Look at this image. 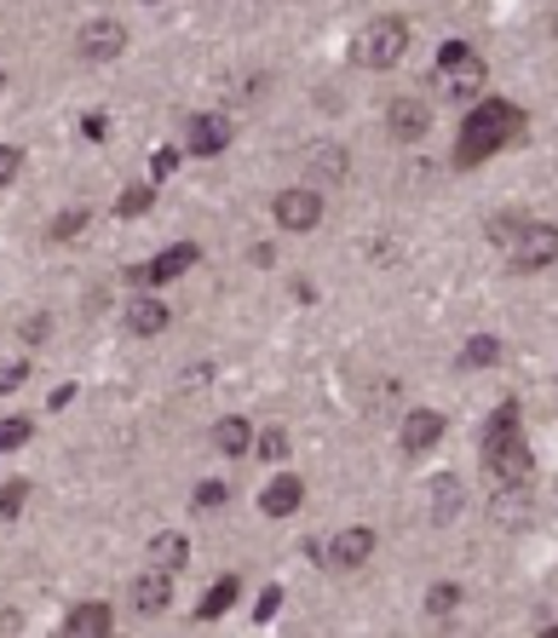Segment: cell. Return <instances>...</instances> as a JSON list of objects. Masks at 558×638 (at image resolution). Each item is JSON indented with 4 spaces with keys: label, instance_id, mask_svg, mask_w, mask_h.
<instances>
[{
    "label": "cell",
    "instance_id": "6da1fadb",
    "mask_svg": "<svg viewBox=\"0 0 558 638\" xmlns=\"http://www.w3.org/2000/svg\"><path fill=\"white\" fill-rule=\"evenodd\" d=\"M524 110L518 104H507V98H478L472 104V116L461 121V144H455V167H478V161H489L496 150H507V144H518L524 139Z\"/></svg>",
    "mask_w": 558,
    "mask_h": 638
},
{
    "label": "cell",
    "instance_id": "7a4b0ae2",
    "mask_svg": "<svg viewBox=\"0 0 558 638\" xmlns=\"http://www.w3.org/2000/svg\"><path fill=\"white\" fill-rule=\"evenodd\" d=\"M484 466H489V484H496V500L507 507L512 489L530 484V449H524V431H518V402H501L496 420L484 431Z\"/></svg>",
    "mask_w": 558,
    "mask_h": 638
},
{
    "label": "cell",
    "instance_id": "3957f363",
    "mask_svg": "<svg viewBox=\"0 0 558 638\" xmlns=\"http://www.w3.org/2000/svg\"><path fill=\"white\" fill-rule=\"evenodd\" d=\"M432 87H438V98H461V104H467V98L484 92V58L467 41H444Z\"/></svg>",
    "mask_w": 558,
    "mask_h": 638
},
{
    "label": "cell",
    "instance_id": "277c9868",
    "mask_svg": "<svg viewBox=\"0 0 558 638\" xmlns=\"http://www.w3.org/2000/svg\"><path fill=\"white\" fill-rule=\"evenodd\" d=\"M409 52V23L403 18H375L363 36L351 41V58L363 63V70H391Z\"/></svg>",
    "mask_w": 558,
    "mask_h": 638
},
{
    "label": "cell",
    "instance_id": "5b68a950",
    "mask_svg": "<svg viewBox=\"0 0 558 638\" xmlns=\"http://www.w3.org/2000/svg\"><path fill=\"white\" fill-rule=\"evenodd\" d=\"M507 242V265L512 271H547V265L558 259V225H541V219H524Z\"/></svg>",
    "mask_w": 558,
    "mask_h": 638
},
{
    "label": "cell",
    "instance_id": "8992f818",
    "mask_svg": "<svg viewBox=\"0 0 558 638\" xmlns=\"http://www.w3.org/2000/svg\"><path fill=\"white\" fill-rule=\"evenodd\" d=\"M76 47H81L87 63H110V58L127 52V23H121V18H92V23L81 29Z\"/></svg>",
    "mask_w": 558,
    "mask_h": 638
},
{
    "label": "cell",
    "instance_id": "52a82bcc",
    "mask_svg": "<svg viewBox=\"0 0 558 638\" xmlns=\"http://www.w3.org/2000/svg\"><path fill=\"white\" fill-rule=\"evenodd\" d=\"M190 265H196V242H179V248H168V253H156L150 265H133V271H127V282H133V288H156V282L185 277Z\"/></svg>",
    "mask_w": 558,
    "mask_h": 638
},
{
    "label": "cell",
    "instance_id": "ba28073f",
    "mask_svg": "<svg viewBox=\"0 0 558 638\" xmlns=\"http://www.w3.org/2000/svg\"><path fill=\"white\" fill-rule=\"evenodd\" d=\"M369 558H375V529H340L335 541L322 547L328 569H357V564H369Z\"/></svg>",
    "mask_w": 558,
    "mask_h": 638
},
{
    "label": "cell",
    "instance_id": "9c48e42d",
    "mask_svg": "<svg viewBox=\"0 0 558 638\" xmlns=\"http://www.w3.org/2000/svg\"><path fill=\"white\" fill-rule=\"evenodd\" d=\"M271 213H277L282 230H311V225L322 219V196H317V190H282Z\"/></svg>",
    "mask_w": 558,
    "mask_h": 638
},
{
    "label": "cell",
    "instance_id": "30bf717a",
    "mask_svg": "<svg viewBox=\"0 0 558 638\" xmlns=\"http://www.w3.org/2000/svg\"><path fill=\"white\" fill-rule=\"evenodd\" d=\"M168 604H173V569H145V576L133 581V610L139 616H161V610H168Z\"/></svg>",
    "mask_w": 558,
    "mask_h": 638
},
{
    "label": "cell",
    "instance_id": "8fae6325",
    "mask_svg": "<svg viewBox=\"0 0 558 638\" xmlns=\"http://www.w3.org/2000/svg\"><path fill=\"white\" fill-rule=\"evenodd\" d=\"M386 121H391V132H398L403 144H415V139H426V127H432V110H426V98H398Z\"/></svg>",
    "mask_w": 558,
    "mask_h": 638
},
{
    "label": "cell",
    "instance_id": "7c38bea8",
    "mask_svg": "<svg viewBox=\"0 0 558 638\" xmlns=\"http://www.w3.org/2000/svg\"><path fill=\"white\" fill-rule=\"evenodd\" d=\"M300 500H306V484L293 478V472H282V478L266 484V495H259V512H266V518H288Z\"/></svg>",
    "mask_w": 558,
    "mask_h": 638
},
{
    "label": "cell",
    "instance_id": "4fadbf2b",
    "mask_svg": "<svg viewBox=\"0 0 558 638\" xmlns=\"http://www.w3.org/2000/svg\"><path fill=\"white\" fill-rule=\"evenodd\" d=\"M444 438V415H432V409H420V415H409L403 420V431H398V443H403V455H426Z\"/></svg>",
    "mask_w": 558,
    "mask_h": 638
},
{
    "label": "cell",
    "instance_id": "5bb4252c",
    "mask_svg": "<svg viewBox=\"0 0 558 638\" xmlns=\"http://www.w3.org/2000/svg\"><path fill=\"white\" fill-rule=\"evenodd\" d=\"M225 144H231V121L225 116H196L190 121V150L196 156H219Z\"/></svg>",
    "mask_w": 558,
    "mask_h": 638
},
{
    "label": "cell",
    "instance_id": "9a60e30c",
    "mask_svg": "<svg viewBox=\"0 0 558 638\" xmlns=\"http://www.w3.org/2000/svg\"><path fill=\"white\" fill-rule=\"evenodd\" d=\"M116 616H110V604H76L70 621H63V632L70 638H92V632H110Z\"/></svg>",
    "mask_w": 558,
    "mask_h": 638
},
{
    "label": "cell",
    "instance_id": "2e32d148",
    "mask_svg": "<svg viewBox=\"0 0 558 638\" xmlns=\"http://www.w3.org/2000/svg\"><path fill=\"white\" fill-rule=\"evenodd\" d=\"M237 598H242V576H219V581L208 587V598L196 604V616H202V621H219V616L231 610Z\"/></svg>",
    "mask_w": 558,
    "mask_h": 638
},
{
    "label": "cell",
    "instance_id": "e0dca14e",
    "mask_svg": "<svg viewBox=\"0 0 558 638\" xmlns=\"http://www.w3.org/2000/svg\"><path fill=\"white\" fill-rule=\"evenodd\" d=\"M127 328H133L139 340H150V333L168 328V306H161V299H133V306H127Z\"/></svg>",
    "mask_w": 558,
    "mask_h": 638
},
{
    "label": "cell",
    "instance_id": "ac0fdd59",
    "mask_svg": "<svg viewBox=\"0 0 558 638\" xmlns=\"http://www.w3.org/2000/svg\"><path fill=\"white\" fill-rule=\"evenodd\" d=\"M248 443H253V426H248V420L231 415V420L213 426V449H219V455H248Z\"/></svg>",
    "mask_w": 558,
    "mask_h": 638
},
{
    "label": "cell",
    "instance_id": "d6986e66",
    "mask_svg": "<svg viewBox=\"0 0 558 638\" xmlns=\"http://www.w3.org/2000/svg\"><path fill=\"white\" fill-rule=\"evenodd\" d=\"M185 558H190V547H185L179 529H168V535H156V541H150V564H161V569H185Z\"/></svg>",
    "mask_w": 558,
    "mask_h": 638
},
{
    "label": "cell",
    "instance_id": "ffe728a7",
    "mask_svg": "<svg viewBox=\"0 0 558 638\" xmlns=\"http://www.w3.org/2000/svg\"><path fill=\"white\" fill-rule=\"evenodd\" d=\"M150 201H156V190H150V185H127V196L116 201V213H121V219H139V213L150 208Z\"/></svg>",
    "mask_w": 558,
    "mask_h": 638
},
{
    "label": "cell",
    "instance_id": "44dd1931",
    "mask_svg": "<svg viewBox=\"0 0 558 638\" xmlns=\"http://www.w3.org/2000/svg\"><path fill=\"white\" fill-rule=\"evenodd\" d=\"M455 604H461V587H432L426 592V610L432 616H455Z\"/></svg>",
    "mask_w": 558,
    "mask_h": 638
},
{
    "label": "cell",
    "instance_id": "7402d4cb",
    "mask_svg": "<svg viewBox=\"0 0 558 638\" xmlns=\"http://www.w3.org/2000/svg\"><path fill=\"white\" fill-rule=\"evenodd\" d=\"M496 357H501L496 340H472V346L461 351V368H484V362H496Z\"/></svg>",
    "mask_w": 558,
    "mask_h": 638
},
{
    "label": "cell",
    "instance_id": "603a6c76",
    "mask_svg": "<svg viewBox=\"0 0 558 638\" xmlns=\"http://www.w3.org/2000/svg\"><path fill=\"white\" fill-rule=\"evenodd\" d=\"M259 455H266L271 466H277V460H288V431H282V426H271L266 438H259Z\"/></svg>",
    "mask_w": 558,
    "mask_h": 638
},
{
    "label": "cell",
    "instance_id": "cb8c5ba5",
    "mask_svg": "<svg viewBox=\"0 0 558 638\" xmlns=\"http://www.w3.org/2000/svg\"><path fill=\"white\" fill-rule=\"evenodd\" d=\"M81 225H87V208H70V213H58V219H52V237H58V242H70Z\"/></svg>",
    "mask_w": 558,
    "mask_h": 638
},
{
    "label": "cell",
    "instance_id": "d4e9b609",
    "mask_svg": "<svg viewBox=\"0 0 558 638\" xmlns=\"http://www.w3.org/2000/svg\"><path fill=\"white\" fill-rule=\"evenodd\" d=\"M23 443H29V420L18 415V420H7V431H0V449L12 455V449H23Z\"/></svg>",
    "mask_w": 558,
    "mask_h": 638
},
{
    "label": "cell",
    "instance_id": "484cf974",
    "mask_svg": "<svg viewBox=\"0 0 558 638\" xmlns=\"http://www.w3.org/2000/svg\"><path fill=\"white\" fill-rule=\"evenodd\" d=\"M23 495H29V484H18V478H12L7 489H0V512H7V524L18 518V507H23Z\"/></svg>",
    "mask_w": 558,
    "mask_h": 638
},
{
    "label": "cell",
    "instance_id": "4316f807",
    "mask_svg": "<svg viewBox=\"0 0 558 638\" xmlns=\"http://www.w3.org/2000/svg\"><path fill=\"white\" fill-rule=\"evenodd\" d=\"M277 604H282V587H266V592H259V604H253V616H259V621H271V616H277Z\"/></svg>",
    "mask_w": 558,
    "mask_h": 638
},
{
    "label": "cell",
    "instance_id": "83f0119b",
    "mask_svg": "<svg viewBox=\"0 0 558 638\" xmlns=\"http://www.w3.org/2000/svg\"><path fill=\"white\" fill-rule=\"evenodd\" d=\"M225 495H231V489H225V484H196V507H219Z\"/></svg>",
    "mask_w": 558,
    "mask_h": 638
},
{
    "label": "cell",
    "instance_id": "f1b7e54d",
    "mask_svg": "<svg viewBox=\"0 0 558 638\" xmlns=\"http://www.w3.org/2000/svg\"><path fill=\"white\" fill-rule=\"evenodd\" d=\"M317 173H335V179H340V173H346V156H340V150H322V156H317Z\"/></svg>",
    "mask_w": 558,
    "mask_h": 638
},
{
    "label": "cell",
    "instance_id": "f546056e",
    "mask_svg": "<svg viewBox=\"0 0 558 638\" xmlns=\"http://www.w3.org/2000/svg\"><path fill=\"white\" fill-rule=\"evenodd\" d=\"M23 380H29V362H12L7 375H0V391H18Z\"/></svg>",
    "mask_w": 558,
    "mask_h": 638
},
{
    "label": "cell",
    "instance_id": "4dcf8cb0",
    "mask_svg": "<svg viewBox=\"0 0 558 638\" xmlns=\"http://www.w3.org/2000/svg\"><path fill=\"white\" fill-rule=\"evenodd\" d=\"M81 132H87V139H104L110 121H104V116H81Z\"/></svg>",
    "mask_w": 558,
    "mask_h": 638
},
{
    "label": "cell",
    "instance_id": "1f68e13d",
    "mask_svg": "<svg viewBox=\"0 0 558 638\" xmlns=\"http://www.w3.org/2000/svg\"><path fill=\"white\" fill-rule=\"evenodd\" d=\"M173 167H179V150H161V156H156V179H168Z\"/></svg>",
    "mask_w": 558,
    "mask_h": 638
},
{
    "label": "cell",
    "instance_id": "d6a6232c",
    "mask_svg": "<svg viewBox=\"0 0 558 638\" xmlns=\"http://www.w3.org/2000/svg\"><path fill=\"white\" fill-rule=\"evenodd\" d=\"M12 173H18V150L0 156V185H12Z\"/></svg>",
    "mask_w": 558,
    "mask_h": 638
},
{
    "label": "cell",
    "instance_id": "836d02e7",
    "mask_svg": "<svg viewBox=\"0 0 558 638\" xmlns=\"http://www.w3.org/2000/svg\"><path fill=\"white\" fill-rule=\"evenodd\" d=\"M552 29H558V18H552Z\"/></svg>",
    "mask_w": 558,
    "mask_h": 638
}]
</instances>
